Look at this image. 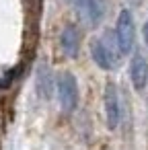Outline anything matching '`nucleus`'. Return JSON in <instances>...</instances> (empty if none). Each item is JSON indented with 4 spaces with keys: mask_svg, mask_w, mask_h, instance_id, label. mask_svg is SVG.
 I'll return each instance as SVG.
<instances>
[{
    "mask_svg": "<svg viewBox=\"0 0 148 150\" xmlns=\"http://www.w3.org/2000/svg\"><path fill=\"white\" fill-rule=\"evenodd\" d=\"M58 99L64 113H72L78 105V84L70 72H64L58 78Z\"/></svg>",
    "mask_w": 148,
    "mask_h": 150,
    "instance_id": "f257e3e1",
    "label": "nucleus"
},
{
    "mask_svg": "<svg viewBox=\"0 0 148 150\" xmlns=\"http://www.w3.org/2000/svg\"><path fill=\"white\" fill-rule=\"evenodd\" d=\"M117 45L121 54H130L134 47V19L130 11H121L117 19V29H115Z\"/></svg>",
    "mask_w": 148,
    "mask_h": 150,
    "instance_id": "f03ea898",
    "label": "nucleus"
},
{
    "mask_svg": "<svg viewBox=\"0 0 148 150\" xmlns=\"http://www.w3.org/2000/svg\"><path fill=\"white\" fill-rule=\"evenodd\" d=\"M105 117H107L109 129H115L119 125L121 107H119V97H117V88H115L113 82H109L107 88H105Z\"/></svg>",
    "mask_w": 148,
    "mask_h": 150,
    "instance_id": "7ed1b4c3",
    "label": "nucleus"
},
{
    "mask_svg": "<svg viewBox=\"0 0 148 150\" xmlns=\"http://www.w3.org/2000/svg\"><path fill=\"white\" fill-rule=\"evenodd\" d=\"M91 54H93V60L97 62V66H101L103 70H111V68L117 66V56H115V52L109 47V43L105 39L93 41Z\"/></svg>",
    "mask_w": 148,
    "mask_h": 150,
    "instance_id": "20e7f679",
    "label": "nucleus"
},
{
    "mask_svg": "<svg viewBox=\"0 0 148 150\" xmlns=\"http://www.w3.org/2000/svg\"><path fill=\"white\" fill-rule=\"evenodd\" d=\"M130 76H132V82H134V88L136 91H142L148 82V62L142 54H136L132 64H130Z\"/></svg>",
    "mask_w": 148,
    "mask_h": 150,
    "instance_id": "39448f33",
    "label": "nucleus"
},
{
    "mask_svg": "<svg viewBox=\"0 0 148 150\" xmlns=\"http://www.w3.org/2000/svg\"><path fill=\"white\" fill-rule=\"evenodd\" d=\"M74 8L91 25L99 23L101 17H103V4H101V0H74Z\"/></svg>",
    "mask_w": 148,
    "mask_h": 150,
    "instance_id": "423d86ee",
    "label": "nucleus"
},
{
    "mask_svg": "<svg viewBox=\"0 0 148 150\" xmlns=\"http://www.w3.org/2000/svg\"><path fill=\"white\" fill-rule=\"evenodd\" d=\"M60 41H62V50H64V54L68 58H74L78 54V33H76L74 27H66L62 31V39Z\"/></svg>",
    "mask_w": 148,
    "mask_h": 150,
    "instance_id": "0eeeda50",
    "label": "nucleus"
},
{
    "mask_svg": "<svg viewBox=\"0 0 148 150\" xmlns=\"http://www.w3.org/2000/svg\"><path fill=\"white\" fill-rule=\"evenodd\" d=\"M52 88H54V80H52V74L45 66L39 68L37 72V93L41 99H50L52 97Z\"/></svg>",
    "mask_w": 148,
    "mask_h": 150,
    "instance_id": "6e6552de",
    "label": "nucleus"
},
{
    "mask_svg": "<svg viewBox=\"0 0 148 150\" xmlns=\"http://www.w3.org/2000/svg\"><path fill=\"white\" fill-rule=\"evenodd\" d=\"M19 70H21V68H17V70H15V68H11V70L4 74V78L0 80V88H8V86H11V84L17 80V74H19Z\"/></svg>",
    "mask_w": 148,
    "mask_h": 150,
    "instance_id": "1a4fd4ad",
    "label": "nucleus"
},
{
    "mask_svg": "<svg viewBox=\"0 0 148 150\" xmlns=\"http://www.w3.org/2000/svg\"><path fill=\"white\" fill-rule=\"evenodd\" d=\"M144 41H146V45H148V21L144 23Z\"/></svg>",
    "mask_w": 148,
    "mask_h": 150,
    "instance_id": "9d476101",
    "label": "nucleus"
}]
</instances>
